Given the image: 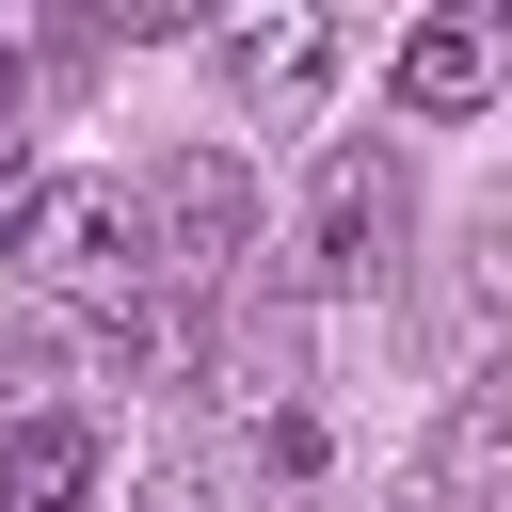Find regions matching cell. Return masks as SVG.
<instances>
[{
	"mask_svg": "<svg viewBox=\"0 0 512 512\" xmlns=\"http://www.w3.org/2000/svg\"><path fill=\"white\" fill-rule=\"evenodd\" d=\"M16 272H32L48 304H80V320H144V288H160V224H144L128 176H48V192L16 208Z\"/></svg>",
	"mask_w": 512,
	"mask_h": 512,
	"instance_id": "6da1fadb",
	"label": "cell"
},
{
	"mask_svg": "<svg viewBox=\"0 0 512 512\" xmlns=\"http://www.w3.org/2000/svg\"><path fill=\"white\" fill-rule=\"evenodd\" d=\"M400 256V160L384 144H336L320 192H304V288H368Z\"/></svg>",
	"mask_w": 512,
	"mask_h": 512,
	"instance_id": "7a4b0ae2",
	"label": "cell"
},
{
	"mask_svg": "<svg viewBox=\"0 0 512 512\" xmlns=\"http://www.w3.org/2000/svg\"><path fill=\"white\" fill-rule=\"evenodd\" d=\"M144 224H160V272H224V256L256 240V192H240V160H208V144H192V160L144 192Z\"/></svg>",
	"mask_w": 512,
	"mask_h": 512,
	"instance_id": "3957f363",
	"label": "cell"
},
{
	"mask_svg": "<svg viewBox=\"0 0 512 512\" xmlns=\"http://www.w3.org/2000/svg\"><path fill=\"white\" fill-rule=\"evenodd\" d=\"M384 80H400V112H480V96L512 80V32H496V16H416Z\"/></svg>",
	"mask_w": 512,
	"mask_h": 512,
	"instance_id": "277c9868",
	"label": "cell"
},
{
	"mask_svg": "<svg viewBox=\"0 0 512 512\" xmlns=\"http://www.w3.org/2000/svg\"><path fill=\"white\" fill-rule=\"evenodd\" d=\"M208 64H224L240 96H320V80H336V32H320V16H208Z\"/></svg>",
	"mask_w": 512,
	"mask_h": 512,
	"instance_id": "5b68a950",
	"label": "cell"
},
{
	"mask_svg": "<svg viewBox=\"0 0 512 512\" xmlns=\"http://www.w3.org/2000/svg\"><path fill=\"white\" fill-rule=\"evenodd\" d=\"M0 512H96V432L80 416H0Z\"/></svg>",
	"mask_w": 512,
	"mask_h": 512,
	"instance_id": "8992f818",
	"label": "cell"
},
{
	"mask_svg": "<svg viewBox=\"0 0 512 512\" xmlns=\"http://www.w3.org/2000/svg\"><path fill=\"white\" fill-rule=\"evenodd\" d=\"M496 464H512V368H480V384H464V416H448V448H432V480H448V496H480Z\"/></svg>",
	"mask_w": 512,
	"mask_h": 512,
	"instance_id": "52a82bcc",
	"label": "cell"
},
{
	"mask_svg": "<svg viewBox=\"0 0 512 512\" xmlns=\"http://www.w3.org/2000/svg\"><path fill=\"white\" fill-rule=\"evenodd\" d=\"M48 48H64V32H48L32 0H0V112H32V64H48Z\"/></svg>",
	"mask_w": 512,
	"mask_h": 512,
	"instance_id": "ba28073f",
	"label": "cell"
},
{
	"mask_svg": "<svg viewBox=\"0 0 512 512\" xmlns=\"http://www.w3.org/2000/svg\"><path fill=\"white\" fill-rule=\"evenodd\" d=\"M48 192V160H32V112H0V240H16V208Z\"/></svg>",
	"mask_w": 512,
	"mask_h": 512,
	"instance_id": "9c48e42d",
	"label": "cell"
}]
</instances>
